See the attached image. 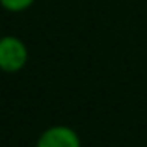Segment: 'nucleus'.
Returning a JSON list of instances; mask_svg holds the SVG:
<instances>
[{"instance_id": "f257e3e1", "label": "nucleus", "mask_w": 147, "mask_h": 147, "mask_svg": "<svg viewBox=\"0 0 147 147\" xmlns=\"http://www.w3.org/2000/svg\"><path fill=\"white\" fill-rule=\"evenodd\" d=\"M28 63V47L17 36H0V71L7 75L22 71Z\"/></svg>"}, {"instance_id": "f03ea898", "label": "nucleus", "mask_w": 147, "mask_h": 147, "mask_svg": "<svg viewBox=\"0 0 147 147\" xmlns=\"http://www.w3.org/2000/svg\"><path fill=\"white\" fill-rule=\"evenodd\" d=\"M36 147H82L80 136L67 125H54L39 134Z\"/></svg>"}, {"instance_id": "7ed1b4c3", "label": "nucleus", "mask_w": 147, "mask_h": 147, "mask_svg": "<svg viewBox=\"0 0 147 147\" xmlns=\"http://www.w3.org/2000/svg\"><path fill=\"white\" fill-rule=\"evenodd\" d=\"M36 0H0V6L6 11H11V13H19V11L28 9Z\"/></svg>"}]
</instances>
